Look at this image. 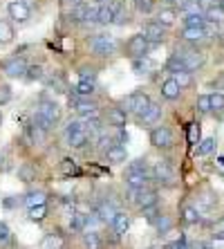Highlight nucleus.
Returning <instances> with one entry per match:
<instances>
[{
    "mask_svg": "<svg viewBox=\"0 0 224 249\" xmlns=\"http://www.w3.org/2000/svg\"><path fill=\"white\" fill-rule=\"evenodd\" d=\"M58 122H61V108H58V104H54V101H40L38 112L34 117L36 126H40L43 130H52Z\"/></svg>",
    "mask_w": 224,
    "mask_h": 249,
    "instance_id": "f257e3e1",
    "label": "nucleus"
},
{
    "mask_svg": "<svg viewBox=\"0 0 224 249\" xmlns=\"http://www.w3.org/2000/svg\"><path fill=\"white\" fill-rule=\"evenodd\" d=\"M148 182H150V173H148V166H146L144 160L130 162V166L126 168V184L130 189H144Z\"/></svg>",
    "mask_w": 224,
    "mask_h": 249,
    "instance_id": "f03ea898",
    "label": "nucleus"
},
{
    "mask_svg": "<svg viewBox=\"0 0 224 249\" xmlns=\"http://www.w3.org/2000/svg\"><path fill=\"white\" fill-rule=\"evenodd\" d=\"M117 47H119V41L110 34H97V36H92V41H90V50H92L97 56H112V54L117 52Z\"/></svg>",
    "mask_w": 224,
    "mask_h": 249,
    "instance_id": "7ed1b4c3",
    "label": "nucleus"
},
{
    "mask_svg": "<svg viewBox=\"0 0 224 249\" xmlns=\"http://www.w3.org/2000/svg\"><path fill=\"white\" fill-rule=\"evenodd\" d=\"M150 106V97L146 92H132L123 99V110L126 112H132L141 119V115L146 112V108Z\"/></svg>",
    "mask_w": 224,
    "mask_h": 249,
    "instance_id": "20e7f679",
    "label": "nucleus"
},
{
    "mask_svg": "<svg viewBox=\"0 0 224 249\" xmlns=\"http://www.w3.org/2000/svg\"><path fill=\"white\" fill-rule=\"evenodd\" d=\"M69 104H72V108H74L86 122L87 119H99V108L90 97H76L74 94V97H69Z\"/></svg>",
    "mask_w": 224,
    "mask_h": 249,
    "instance_id": "39448f33",
    "label": "nucleus"
},
{
    "mask_svg": "<svg viewBox=\"0 0 224 249\" xmlns=\"http://www.w3.org/2000/svg\"><path fill=\"white\" fill-rule=\"evenodd\" d=\"M148 47H150V43L146 41L144 34H135V36H130V38H128L126 52H128V56L135 61V58H139V56H146Z\"/></svg>",
    "mask_w": 224,
    "mask_h": 249,
    "instance_id": "423d86ee",
    "label": "nucleus"
},
{
    "mask_svg": "<svg viewBox=\"0 0 224 249\" xmlns=\"http://www.w3.org/2000/svg\"><path fill=\"white\" fill-rule=\"evenodd\" d=\"M130 200L139 209L153 207V204H157V191H153L148 186H144V189H130Z\"/></svg>",
    "mask_w": 224,
    "mask_h": 249,
    "instance_id": "0eeeda50",
    "label": "nucleus"
},
{
    "mask_svg": "<svg viewBox=\"0 0 224 249\" xmlns=\"http://www.w3.org/2000/svg\"><path fill=\"white\" fill-rule=\"evenodd\" d=\"M150 144L155 148H171L172 146V133L168 126H157L150 130Z\"/></svg>",
    "mask_w": 224,
    "mask_h": 249,
    "instance_id": "6e6552de",
    "label": "nucleus"
},
{
    "mask_svg": "<svg viewBox=\"0 0 224 249\" xmlns=\"http://www.w3.org/2000/svg\"><path fill=\"white\" fill-rule=\"evenodd\" d=\"M2 72L12 79H20V76L27 74V63H25L23 56H12L2 63Z\"/></svg>",
    "mask_w": 224,
    "mask_h": 249,
    "instance_id": "1a4fd4ad",
    "label": "nucleus"
},
{
    "mask_svg": "<svg viewBox=\"0 0 224 249\" xmlns=\"http://www.w3.org/2000/svg\"><path fill=\"white\" fill-rule=\"evenodd\" d=\"M175 54H179V56H182V61H184V65H186V70H189V72H193V70H197V68H202V65H204V54L197 52L195 47L179 50V52H175Z\"/></svg>",
    "mask_w": 224,
    "mask_h": 249,
    "instance_id": "9d476101",
    "label": "nucleus"
},
{
    "mask_svg": "<svg viewBox=\"0 0 224 249\" xmlns=\"http://www.w3.org/2000/svg\"><path fill=\"white\" fill-rule=\"evenodd\" d=\"M144 36H146V41H148L150 45H157V43L164 41V36H166V27L159 25L157 20H150V23H146V27H144Z\"/></svg>",
    "mask_w": 224,
    "mask_h": 249,
    "instance_id": "9b49d317",
    "label": "nucleus"
},
{
    "mask_svg": "<svg viewBox=\"0 0 224 249\" xmlns=\"http://www.w3.org/2000/svg\"><path fill=\"white\" fill-rule=\"evenodd\" d=\"M153 180L157 182H164V184H172L175 182V171L171 168V164L168 162H157L155 166H153Z\"/></svg>",
    "mask_w": 224,
    "mask_h": 249,
    "instance_id": "f8f14e48",
    "label": "nucleus"
},
{
    "mask_svg": "<svg viewBox=\"0 0 224 249\" xmlns=\"http://www.w3.org/2000/svg\"><path fill=\"white\" fill-rule=\"evenodd\" d=\"M7 12H9V16H12L16 23H25L29 18V7L25 0H14V2H9Z\"/></svg>",
    "mask_w": 224,
    "mask_h": 249,
    "instance_id": "ddd939ff",
    "label": "nucleus"
},
{
    "mask_svg": "<svg viewBox=\"0 0 224 249\" xmlns=\"http://www.w3.org/2000/svg\"><path fill=\"white\" fill-rule=\"evenodd\" d=\"M94 213L101 218V222H112L115 215L119 213V209H117L112 202H108V200H101V202L97 204V211H94Z\"/></svg>",
    "mask_w": 224,
    "mask_h": 249,
    "instance_id": "4468645a",
    "label": "nucleus"
},
{
    "mask_svg": "<svg viewBox=\"0 0 224 249\" xmlns=\"http://www.w3.org/2000/svg\"><path fill=\"white\" fill-rule=\"evenodd\" d=\"M207 36V25L204 27H184V32H182V38L186 43H202Z\"/></svg>",
    "mask_w": 224,
    "mask_h": 249,
    "instance_id": "2eb2a0df",
    "label": "nucleus"
},
{
    "mask_svg": "<svg viewBox=\"0 0 224 249\" xmlns=\"http://www.w3.org/2000/svg\"><path fill=\"white\" fill-rule=\"evenodd\" d=\"M128 122V112L123 108H108V124L115 128H123Z\"/></svg>",
    "mask_w": 224,
    "mask_h": 249,
    "instance_id": "dca6fc26",
    "label": "nucleus"
},
{
    "mask_svg": "<svg viewBox=\"0 0 224 249\" xmlns=\"http://www.w3.org/2000/svg\"><path fill=\"white\" fill-rule=\"evenodd\" d=\"M159 119H161V106L150 101V106L146 108L144 115H141V124H146V126H153V124H157Z\"/></svg>",
    "mask_w": 224,
    "mask_h": 249,
    "instance_id": "f3484780",
    "label": "nucleus"
},
{
    "mask_svg": "<svg viewBox=\"0 0 224 249\" xmlns=\"http://www.w3.org/2000/svg\"><path fill=\"white\" fill-rule=\"evenodd\" d=\"M179 92H182V88L177 86V81L175 79H166V81L161 83V97L164 99H168V101H172V99H177L179 97Z\"/></svg>",
    "mask_w": 224,
    "mask_h": 249,
    "instance_id": "a211bd4d",
    "label": "nucleus"
},
{
    "mask_svg": "<svg viewBox=\"0 0 224 249\" xmlns=\"http://www.w3.org/2000/svg\"><path fill=\"white\" fill-rule=\"evenodd\" d=\"M65 247V238L61 233H47L40 240V249H63Z\"/></svg>",
    "mask_w": 224,
    "mask_h": 249,
    "instance_id": "6ab92c4d",
    "label": "nucleus"
},
{
    "mask_svg": "<svg viewBox=\"0 0 224 249\" xmlns=\"http://www.w3.org/2000/svg\"><path fill=\"white\" fill-rule=\"evenodd\" d=\"M83 247L86 249H103V240L99 236V231H83Z\"/></svg>",
    "mask_w": 224,
    "mask_h": 249,
    "instance_id": "aec40b11",
    "label": "nucleus"
},
{
    "mask_svg": "<svg viewBox=\"0 0 224 249\" xmlns=\"http://www.w3.org/2000/svg\"><path fill=\"white\" fill-rule=\"evenodd\" d=\"M87 142H90V137H87V133L83 130V128L68 135V146H72V148H83Z\"/></svg>",
    "mask_w": 224,
    "mask_h": 249,
    "instance_id": "412c9836",
    "label": "nucleus"
},
{
    "mask_svg": "<svg viewBox=\"0 0 224 249\" xmlns=\"http://www.w3.org/2000/svg\"><path fill=\"white\" fill-rule=\"evenodd\" d=\"M110 225H112V229H115V233L117 236H123V233L128 231V227H130V218H128V213H117L115 215V220L110 222Z\"/></svg>",
    "mask_w": 224,
    "mask_h": 249,
    "instance_id": "4be33fe9",
    "label": "nucleus"
},
{
    "mask_svg": "<svg viewBox=\"0 0 224 249\" xmlns=\"http://www.w3.org/2000/svg\"><path fill=\"white\" fill-rule=\"evenodd\" d=\"M126 157H128V153H126V148L123 146H112L108 153H105V160H108L110 164H123L126 162Z\"/></svg>",
    "mask_w": 224,
    "mask_h": 249,
    "instance_id": "5701e85b",
    "label": "nucleus"
},
{
    "mask_svg": "<svg viewBox=\"0 0 224 249\" xmlns=\"http://www.w3.org/2000/svg\"><path fill=\"white\" fill-rule=\"evenodd\" d=\"M23 202H25V207H27V209L40 207V204L47 202V193L45 191H32V193H27V196L23 197Z\"/></svg>",
    "mask_w": 224,
    "mask_h": 249,
    "instance_id": "b1692460",
    "label": "nucleus"
},
{
    "mask_svg": "<svg viewBox=\"0 0 224 249\" xmlns=\"http://www.w3.org/2000/svg\"><path fill=\"white\" fill-rule=\"evenodd\" d=\"M27 137L32 139V144H43L47 137V130H43L40 126H36V124H29L27 126Z\"/></svg>",
    "mask_w": 224,
    "mask_h": 249,
    "instance_id": "393cba45",
    "label": "nucleus"
},
{
    "mask_svg": "<svg viewBox=\"0 0 224 249\" xmlns=\"http://www.w3.org/2000/svg\"><path fill=\"white\" fill-rule=\"evenodd\" d=\"M94 90H97L94 81H83V79H81V81L76 83V88H74V94L76 97H92Z\"/></svg>",
    "mask_w": 224,
    "mask_h": 249,
    "instance_id": "a878e982",
    "label": "nucleus"
},
{
    "mask_svg": "<svg viewBox=\"0 0 224 249\" xmlns=\"http://www.w3.org/2000/svg\"><path fill=\"white\" fill-rule=\"evenodd\" d=\"M175 20H177V14H175V9H161L159 14H157V23L164 25V27H171V25H175Z\"/></svg>",
    "mask_w": 224,
    "mask_h": 249,
    "instance_id": "bb28decb",
    "label": "nucleus"
},
{
    "mask_svg": "<svg viewBox=\"0 0 224 249\" xmlns=\"http://www.w3.org/2000/svg\"><path fill=\"white\" fill-rule=\"evenodd\" d=\"M204 18L211 20V23H222L224 20V7L222 5H211L207 12H204Z\"/></svg>",
    "mask_w": 224,
    "mask_h": 249,
    "instance_id": "cd10ccee",
    "label": "nucleus"
},
{
    "mask_svg": "<svg viewBox=\"0 0 224 249\" xmlns=\"http://www.w3.org/2000/svg\"><path fill=\"white\" fill-rule=\"evenodd\" d=\"M14 27L12 23H7V20H0V45H7V43L14 41Z\"/></svg>",
    "mask_w": 224,
    "mask_h": 249,
    "instance_id": "c85d7f7f",
    "label": "nucleus"
},
{
    "mask_svg": "<svg viewBox=\"0 0 224 249\" xmlns=\"http://www.w3.org/2000/svg\"><path fill=\"white\" fill-rule=\"evenodd\" d=\"M166 70L168 72H172V74H177V72H184L186 65H184V61H182L179 54H172V56L166 61Z\"/></svg>",
    "mask_w": 224,
    "mask_h": 249,
    "instance_id": "c756f323",
    "label": "nucleus"
},
{
    "mask_svg": "<svg viewBox=\"0 0 224 249\" xmlns=\"http://www.w3.org/2000/svg\"><path fill=\"white\" fill-rule=\"evenodd\" d=\"M69 231H74V233H83V231H86V220H83V213H72V215H69Z\"/></svg>",
    "mask_w": 224,
    "mask_h": 249,
    "instance_id": "7c9ffc66",
    "label": "nucleus"
},
{
    "mask_svg": "<svg viewBox=\"0 0 224 249\" xmlns=\"http://www.w3.org/2000/svg\"><path fill=\"white\" fill-rule=\"evenodd\" d=\"M150 68H153V63H150L148 56H139V58L132 61V70H135L137 74H144V72H148Z\"/></svg>",
    "mask_w": 224,
    "mask_h": 249,
    "instance_id": "2f4dec72",
    "label": "nucleus"
},
{
    "mask_svg": "<svg viewBox=\"0 0 224 249\" xmlns=\"http://www.w3.org/2000/svg\"><path fill=\"white\" fill-rule=\"evenodd\" d=\"M182 215H184L186 225H197V222H200V211H197L195 207H186L184 211H182Z\"/></svg>",
    "mask_w": 224,
    "mask_h": 249,
    "instance_id": "473e14b6",
    "label": "nucleus"
},
{
    "mask_svg": "<svg viewBox=\"0 0 224 249\" xmlns=\"http://www.w3.org/2000/svg\"><path fill=\"white\" fill-rule=\"evenodd\" d=\"M184 20H186V27H204V25H207L204 14H189Z\"/></svg>",
    "mask_w": 224,
    "mask_h": 249,
    "instance_id": "72a5a7b5",
    "label": "nucleus"
},
{
    "mask_svg": "<svg viewBox=\"0 0 224 249\" xmlns=\"http://www.w3.org/2000/svg\"><path fill=\"white\" fill-rule=\"evenodd\" d=\"M172 79L177 81V86L184 90V88H189L190 83H193V76H190L189 70H184V72H177V74H172Z\"/></svg>",
    "mask_w": 224,
    "mask_h": 249,
    "instance_id": "f704fd0d",
    "label": "nucleus"
},
{
    "mask_svg": "<svg viewBox=\"0 0 224 249\" xmlns=\"http://www.w3.org/2000/svg\"><path fill=\"white\" fill-rule=\"evenodd\" d=\"M213 148H215V139L208 137V139H204V142H200V146L195 148V153L197 155H208Z\"/></svg>",
    "mask_w": 224,
    "mask_h": 249,
    "instance_id": "c9c22d12",
    "label": "nucleus"
},
{
    "mask_svg": "<svg viewBox=\"0 0 224 249\" xmlns=\"http://www.w3.org/2000/svg\"><path fill=\"white\" fill-rule=\"evenodd\" d=\"M132 2L137 7V12H141V14H150L155 9V0H132Z\"/></svg>",
    "mask_w": 224,
    "mask_h": 249,
    "instance_id": "e433bc0d",
    "label": "nucleus"
},
{
    "mask_svg": "<svg viewBox=\"0 0 224 249\" xmlns=\"http://www.w3.org/2000/svg\"><path fill=\"white\" fill-rule=\"evenodd\" d=\"M45 215H47V207H45V204H40V207H32V209H29V218H32L34 222H40L43 218H45Z\"/></svg>",
    "mask_w": 224,
    "mask_h": 249,
    "instance_id": "4c0bfd02",
    "label": "nucleus"
},
{
    "mask_svg": "<svg viewBox=\"0 0 224 249\" xmlns=\"http://www.w3.org/2000/svg\"><path fill=\"white\" fill-rule=\"evenodd\" d=\"M208 99H211V110H218V112L224 110V94L213 92V94H208Z\"/></svg>",
    "mask_w": 224,
    "mask_h": 249,
    "instance_id": "58836bf2",
    "label": "nucleus"
},
{
    "mask_svg": "<svg viewBox=\"0 0 224 249\" xmlns=\"http://www.w3.org/2000/svg\"><path fill=\"white\" fill-rule=\"evenodd\" d=\"M29 79V81H40L43 76H45V72H43V68L40 65H32V68H27V74H25Z\"/></svg>",
    "mask_w": 224,
    "mask_h": 249,
    "instance_id": "ea45409f",
    "label": "nucleus"
},
{
    "mask_svg": "<svg viewBox=\"0 0 224 249\" xmlns=\"http://www.w3.org/2000/svg\"><path fill=\"white\" fill-rule=\"evenodd\" d=\"M155 225H157V231H159V233H166L168 229H171V227H172V220H171V218H168V215H159V218H157V222H155Z\"/></svg>",
    "mask_w": 224,
    "mask_h": 249,
    "instance_id": "a19ab883",
    "label": "nucleus"
},
{
    "mask_svg": "<svg viewBox=\"0 0 224 249\" xmlns=\"http://www.w3.org/2000/svg\"><path fill=\"white\" fill-rule=\"evenodd\" d=\"M61 171H63L65 175H79V168H76L74 160H63V162H61Z\"/></svg>",
    "mask_w": 224,
    "mask_h": 249,
    "instance_id": "79ce46f5",
    "label": "nucleus"
},
{
    "mask_svg": "<svg viewBox=\"0 0 224 249\" xmlns=\"http://www.w3.org/2000/svg\"><path fill=\"white\" fill-rule=\"evenodd\" d=\"M112 146H115V139H112V137H105V135H101V137H99V151L103 153V155L110 151V148H112Z\"/></svg>",
    "mask_w": 224,
    "mask_h": 249,
    "instance_id": "37998d69",
    "label": "nucleus"
},
{
    "mask_svg": "<svg viewBox=\"0 0 224 249\" xmlns=\"http://www.w3.org/2000/svg\"><path fill=\"white\" fill-rule=\"evenodd\" d=\"M128 23V12H126V7H121V9H117L115 12V18H112V25H126Z\"/></svg>",
    "mask_w": 224,
    "mask_h": 249,
    "instance_id": "c03bdc74",
    "label": "nucleus"
},
{
    "mask_svg": "<svg viewBox=\"0 0 224 249\" xmlns=\"http://www.w3.org/2000/svg\"><path fill=\"white\" fill-rule=\"evenodd\" d=\"M79 74H81V79H83V81H94V79H97V70L83 65V68L79 70Z\"/></svg>",
    "mask_w": 224,
    "mask_h": 249,
    "instance_id": "a18cd8bd",
    "label": "nucleus"
},
{
    "mask_svg": "<svg viewBox=\"0 0 224 249\" xmlns=\"http://www.w3.org/2000/svg\"><path fill=\"white\" fill-rule=\"evenodd\" d=\"M189 144H200V126L197 124L189 126Z\"/></svg>",
    "mask_w": 224,
    "mask_h": 249,
    "instance_id": "49530a36",
    "label": "nucleus"
},
{
    "mask_svg": "<svg viewBox=\"0 0 224 249\" xmlns=\"http://www.w3.org/2000/svg\"><path fill=\"white\" fill-rule=\"evenodd\" d=\"M197 110H200V112H208V110H211V99H208V94L197 97Z\"/></svg>",
    "mask_w": 224,
    "mask_h": 249,
    "instance_id": "de8ad7c7",
    "label": "nucleus"
},
{
    "mask_svg": "<svg viewBox=\"0 0 224 249\" xmlns=\"http://www.w3.org/2000/svg\"><path fill=\"white\" fill-rule=\"evenodd\" d=\"M144 211V215L148 218L150 222H157V218H159V209H157V204H153V207H146V209H141Z\"/></svg>",
    "mask_w": 224,
    "mask_h": 249,
    "instance_id": "09e8293b",
    "label": "nucleus"
},
{
    "mask_svg": "<svg viewBox=\"0 0 224 249\" xmlns=\"http://www.w3.org/2000/svg\"><path fill=\"white\" fill-rule=\"evenodd\" d=\"M18 173H20V178H23L25 182H32V180L36 178V168H32V166H23L20 171H18Z\"/></svg>",
    "mask_w": 224,
    "mask_h": 249,
    "instance_id": "8fccbe9b",
    "label": "nucleus"
},
{
    "mask_svg": "<svg viewBox=\"0 0 224 249\" xmlns=\"http://www.w3.org/2000/svg\"><path fill=\"white\" fill-rule=\"evenodd\" d=\"M9 99H12V88H9V86H5V83H2V86H0V106H2V104H7Z\"/></svg>",
    "mask_w": 224,
    "mask_h": 249,
    "instance_id": "3c124183",
    "label": "nucleus"
},
{
    "mask_svg": "<svg viewBox=\"0 0 224 249\" xmlns=\"http://www.w3.org/2000/svg\"><path fill=\"white\" fill-rule=\"evenodd\" d=\"M9 238H12V231H9V227H7L5 222H0V243H2V245L9 243Z\"/></svg>",
    "mask_w": 224,
    "mask_h": 249,
    "instance_id": "603ef678",
    "label": "nucleus"
},
{
    "mask_svg": "<svg viewBox=\"0 0 224 249\" xmlns=\"http://www.w3.org/2000/svg\"><path fill=\"white\" fill-rule=\"evenodd\" d=\"M115 142H117V146H123L128 142V133L123 130V128H117V137H115Z\"/></svg>",
    "mask_w": 224,
    "mask_h": 249,
    "instance_id": "864d4df0",
    "label": "nucleus"
},
{
    "mask_svg": "<svg viewBox=\"0 0 224 249\" xmlns=\"http://www.w3.org/2000/svg\"><path fill=\"white\" fill-rule=\"evenodd\" d=\"M213 233L218 238H224V218H220L218 222H215V227H213Z\"/></svg>",
    "mask_w": 224,
    "mask_h": 249,
    "instance_id": "5fc2aeb1",
    "label": "nucleus"
},
{
    "mask_svg": "<svg viewBox=\"0 0 224 249\" xmlns=\"http://www.w3.org/2000/svg\"><path fill=\"white\" fill-rule=\"evenodd\" d=\"M166 249H189V247H186L184 243H179V240H177V243H171Z\"/></svg>",
    "mask_w": 224,
    "mask_h": 249,
    "instance_id": "6e6d98bb",
    "label": "nucleus"
},
{
    "mask_svg": "<svg viewBox=\"0 0 224 249\" xmlns=\"http://www.w3.org/2000/svg\"><path fill=\"white\" fill-rule=\"evenodd\" d=\"M166 2H175V0H166Z\"/></svg>",
    "mask_w": 224,
    "mask_h": 249,
    "instance_id": "4d7b16f0",
    "label": "nucleus"
},
{
    "mask_svg": "<svg viewBox=\"0 0 224 249\" xmlns=\"http://www.w3.org/2000/svg\"><path fill=\"white\" fill-rule=\"evenodd\" d=\"M0 122H2V115H0Z\"/></svg>",
    "mask_w": 224,
    "mask_h": 249,
    "instance_id": "13d9d810",
    "label": "nucleus"
},
{
    "mask_svg": "<svg viewBox=\"0 0 224 249\" xmlns=\"http://www.w3.org/2000/svg\"><path fill=\"white\" fill-rule=\"evenodd\" d=\"M222 7H224V0H222Z\"/></svg>",
    "mask_w": 224,
    "mask_h": 249,
    "instance_id": "bf43d9fd",
    "label": "nucleus"
}]
</instances>
